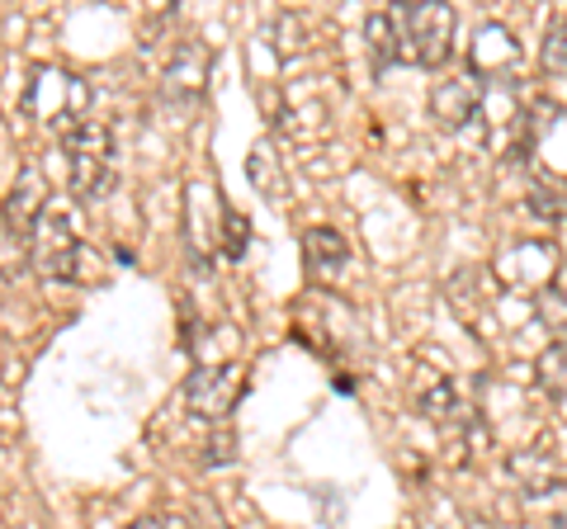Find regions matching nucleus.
<instances>
[{
    "label": "nucleus",
    "mask_w": 567,
    "mask_h": 529,
    "mask_svg": "<svg viewBox=\"0 0 567 529\" xmlns=\"http://www.w3.org/2000/svg\"><path fill=\"white\" fill-rule=\"evenodd\" d=\"M525 208H529V214H535L539 222H558V218L567 214V185H563V180H535V185H529Z\"/></svg>",
    "instance_id": "obj_16"
},
{
    "label": "nucleus",
    "mask_w": 567,
    "mask_h": 529,
    "mask_svg": "<svg viewBox=\"0 0 567 529\" xmlns=\"http://www.w3.org/2000/svg\"><path fill=\"white\" fill-rule=\"evenodd\" d=\"M246 241H251V222H246L237 208H223V251H227V260H241Z\"/></svg>",
    "instance_id": "obj_18"
},
{
    "label": "nucleus",
    "mask_w": 567,
    "mask_h": 529,
    "mask_svg": "<svg viewBox=\"0 0 567 529\" xmlns=\"http://www.w3.org/2000/svg\"><path fill=\"white\" fill-rule=\"evenodd\" d=\"M520 66V43L506 24H483L473 33V48H468V76H477L483 85L496 81H511V72Z\"/></svg>",
    "instance_id": "obj_8"
},
{
    "label": "nucleus",
    "mask_w": 567,
    "mask_h": 529,
    "mask_svg": "<svg viewBox=\"0 0 567 529\" xmlns=\"http://www.w3.org/2000/svg\"><path fill=\"white\" fill-rule=\"evenodd\" d=\"M364 43H369V62L374 72L383 76L393 62H402V43H398V24H393V10H374L364 20Z\"/></svg>",
    "instance_id": "obj_13"
},
{
    "label": "nucleus",
    "mask_w": 567,
    "mask_h": 529,
    "mask_svg": "<svg viewBox=\"0 0 567 529\" xmlns=\"http://www.w3.org/2000/svg\"><path fill=\"white\" fill-rule=\"evenodd\" d=\"M412 397H416V412L425 421H435V426H458L468 412H464V402H458L454 393V383L445 374H421L416 387H412Z\"/></svg>",
    "instance_id": "obj_11"
},
{
    "label": "nucleus",
    "mask_w": 567,
    "mask_h": 529,
    "mask_svg": "<svg viewBox=\"0 0 567 529\" xmlns=\"http://www.w3.org/2000/svg\"><path fill=\"white\" fill-rule=\"evenodd\" d=\"M539 62H544V72H567V20H554L544 29Z\"/></svg>",
    "instance_id": "obj_17"
},
{
    "label": "nucleus",
    "mask_w": 567,
    "mask_h": 529,
    "mask_svg": "<svg viewBox=\"0 0 567 529\" xmlns=\"http://www.w3.org/2000/svg\"><path fill=\"white\" fill-rule=\"evenodd\" d=\"M208 529H233V525H227V520L218 516V510H213V516H208Z\"/></svg>",
    "instance_id": "obj_21"
},
{
    "label": "nucleus",
    "mask_w": 567,
    "mask_h": 529,
    "mask_svg": "<svg viewBox=\"0 0 567 529\" xmlns=\"http://www.w3.org/2000/svg\"><path fill=\"white\" fill-rule=\"evenodd\" d=\"M398 24V43H402V62L421 66V72H435V66L450 62L454 52V10L440 6V0H412V6L393 10Z\"/></svg>",
    "instance_id": "obj_1"
},
{
    "label": "nucleus",
    "mask_w": 567,
    "mask_h": 529,
    "mask_svg": "<svg viewBox=\"0 0 567 529\" xmlns=\"http://www.w3.org/2000/svg\"><path fill=\"white\" fill-rule=\"evenodd\" d=\"M241 397V364H199L185 378V407L204 421H223Z\"/></svg>",
    "instance_id": "obj_6"
},
{
    "label": "nucleus",
    "mask_w": 567,
    "mask_h": 529,
    "mask_svg": "<svg viewBox=\"0 0 567 529\" xmlns=\"http://www.w3.org/2000/svg\"><path fill=\"white\" fill-rule=\"evenodd\" d=\"M29 246V264L39 270L43 279H76V264H81V237L71 227V214L58 204H48V214L33 227Z\"/></svg>",
    "instance_id": "obj_4"
},
{
    "label": "nucleus",
    "mask_w": 567,
    "mask_h": 529,
    "mask_svg": "<svg viewBox=\"0 0 567 529\" xmlns=\"http://www.w3.org/2000/svg\"><path fill=\"white\" fill-rule=\"evenodd\" d=\"M539 387L548 397H567V331H558V341L539 355Z\"/></svg>",
    "instance_id": "obj_15"
},
{
    "label": "nucleus",
    "mask_w": 567,
    "mask_h": 529,
    "mask_svg": "<svg viewBox=\"0 0 567 529\" xmlns=\"http://www.w3.org/2000/svg\"><path fill=\"white\" fill-rule=\"evenodd\" d=\"M208 72H213V58L194 39H185V43L171 48L166 72H162V91L171 100H181V104H199L204 85H208Z\"/></svg>",
    "instance_id": "obj_10"
},
{
    "label": "nucleus",
    "mask_w": 567,
    "mask_h": 529,
    "mask_svg": "<svg viewBox=\"0 0 567 529\" xmlns=\"http://www.w3.org/2000/svg\"><path fill=\"white\" fill-rule=\"evenodd\" d=\"M66 147V180H71V194L81 204H95L110 194L114 185V133L110 123L100 118H85L81 128H71L62 137Z\"/></svg>",
    "instance_id": "obj_2"
},
{
    "label": "nucleus",
    "mask_w": 567,
    "mask_h": 529,
    "mask_svg": "<svg viewBox=\"0 0 567 529\" xmlns=\"http://www.w3.org/2000/svg\"><path fill=\"white\" fill-rule=\"evenodd\" d=\"M496 274H502V284H511L516 293L539 298L544 289H554V279L563 274V256L548 237H520L496 256Z\"/></svg>",
    "instance_id": "obj_5"
},
{
    "label": "nucleus",
    "mask_w": 567,
    "mask_h": 529,
    "mask_svg": "<svg viewBox=\"0 0 567 529\" xmlns=\"http://www.w3.org/2000/svg\"><path fill=\"white\" fill-rule=\"evenodd\" d=\"M48 180H43V170L39 166H20V175H14V185L6 194V204H0V218H6V227L20 241L33 237V227H39V218L48 214Z\"/></svg>",
    "instance_id": "obj_9"
},
{
    "label": "nucleus",
    "mask_w": 567,
    "mask_h": 529,
    "mask_svg": "<svg viewBox=\"0 0 567 529\" xmlns=\"http://www.w3.org/2000/svg\"><path fill=\"white\" fill-rule=\"evenodd\" d=\"M303 260H308L312 274H336V270H346L350 246L336 227H312V232L303 237Z\"/></svg>",
    "instance_id": "obj_12"
},
{
    "label": "nucleus",
    "mask_w": 567,
    "mask_h": 529,
    "mask_svg": "<svg viewBox=\"0 0 567 529\" xmlns=\"http://www.w3.org/2000/svg\"><path fill=\"white\" fill-rule=\"evenodd\" d=\"M24 110L29 118H39L43 128H62V137L71 128H81L91 114V85H85L76 72H62V66H43L33 72L29 91H24Z\"/></svg>",
    "instance_id": "obj_3"
},
{
    "label": "nucleus",
    "mask_w": 567,
    "mask_h": 529,
    "mask_svg": "<svg viewBox=\"0 0 567 529\" xmlns=\"http://www.w3.org/2000/svg\"><path fill=\"white\" fill-rule=\"evenodd\" d=\"M511 478H516V483L529 491V497H544L548 487H558V468L548 464L544 454H529V449H525V454L511 458Z\"/></svg>",
    "instance_id": "obj_14"
},
{
    "label": "nucleus",
    "mask_w": 567,
    "mask_h": 529,
    "mask_svg": "<svg viewBox=\"0 0 567 529\" xmlns=\"http://www.w3.org/2000/svg\"><path fill=\"white\" fill-rule=\"evenodd\" d=\"M128 529H194L185 516H142V520H133Z\"/></svg>",
    "instance_id": "obj_20"
},
{
    "label": "nucleus",
    "mask_w": 567,
    "mask_h": 529,
    "mask_svg": "<svg viewBox=\"0 0 567 529\" xmlns=\"http://www.w3.org/2000/svg\"><path fill=\"white\" fill-rule=\"evenodd\" d=\"M233 454H237V439L227 435V431H213V435H208V445H204V464H208V468L233 464Z\"/></svg>",
    "instance_id": "obj_19"
},
{
    "label": "nucleus",
    "mask_w": 567,
    "mask_h": 529,
    "mask_svg": "<svg viewBox=\"0 0 567 529\" xmlns=\"http://www.w3.org/2000/svg\"><path fill=\"white\" fill-rule=\"evenodd\" d=\"M483 100H487V85L477 76H450L440 81L431 91V118L440 123L445 133H464L477 123V114H483Z\"/></svg>",
    "instance_id": "obj_7"
}]
</instances>
